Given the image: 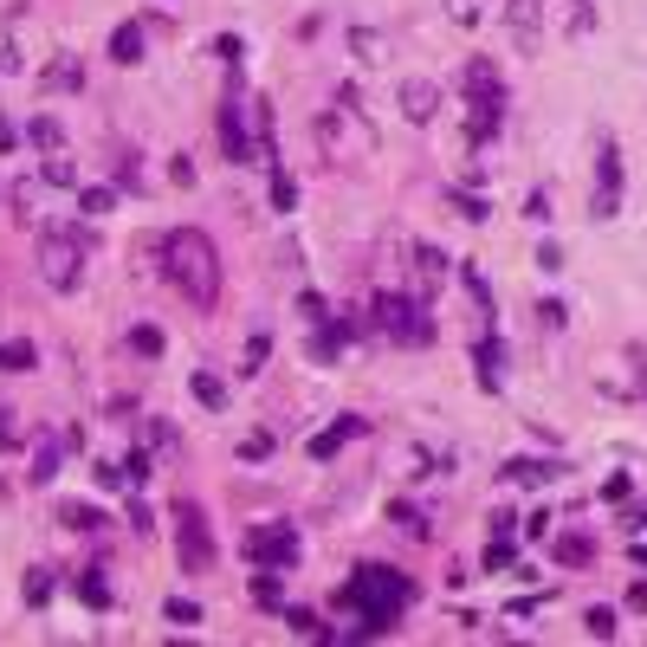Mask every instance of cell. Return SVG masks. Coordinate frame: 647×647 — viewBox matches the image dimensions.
<instances>
[{"mask_svg":"<svg viewBox=\"0 0 647 647\" xmlns=\"http://www.w3.org/2000/svg\"><path fill=\"white\" fill-rule=\"evenodd\" d=\"M188 389H195L201 408H227V382H220L214 369H195V376H188Z\"/></svg>","mask_w":647,"mask_h":647,"instance_id":"23","label":"cell"},{"mask_svg":"<svg viewBox=\"0 0 647 647\" xmlns=\"http://www.w3.org/2000/svg\"><path fill=\"white\" fill-rule=\"evenodd\" d=\"M505 26H512V39L531 52L544 39V0H505Z\"/></svg>","mask_w":647,"mask_h":647,"instance_id":"11","label":"cell"},{"mask_svg":"<svg viewBox=\"0 0 647 647\" xmlns=\"http://www.w3.org/2000/svg\"><path fill=\"white\" fill-rule=\"evenodd\" d=\"M266 356H272V337H266V330H253V337H246V356H240V376H259Z\"/></svg>","mask_w":647,"mask_h":647,"instance_id":"34","label":"cell"},{"mask_svg":"<svg viewBox=\"0 0 647 647\" xmlns=\"http://www.w3.org/2000/svg\"><path fill=\"white\" fill-rule=\"evenodd\" d=\"M59 525L65 531H104V512L98 505H59Z\"/></svg>","mask_w":647,"mask_h":647,"instance_id":"31","label":"cell"},{"mask_svg":"<svg viewBox=\"0 0 647 647\" xmlns=\"http://www.w3.org/2000/svg\"><path fill=\"white\" fill-rule=\"evenodd\" d=\"M162 279L182 292V305L214 311V298H220V253H214L208 233H201V227L162 233Z\"/></svg>","mask_w":647,"mask_h":647,"instance_id":"2","label":"cell"},{"mask_svg":"<svg viewBox=\"0 0 647 647\" xmlns=\"http://www.w3.org/2000/svg\"><path fill=\"white\" fill-rule=\"evenodd\" d=\"M0 156H13V123L0 117Z\"/></svg>","mask_w":647,"mask_h":647,"instance_id":"55","label":"cell"},{"mask_svg":"<svg viewBox=\"0 0 647 647\" xmlns=\"http://www.w3.org/2000/svg\"><path fill=\"white\" fill-rule=\"evenodd\" d=\"M453 20H460V26H473V20H479V7H473V0H453Z\"/></svg>","mask_w":647,"mask_h":647,"instance_id":"53","label":"cell"},{"mask_svg":"<svg viewBox=\"0 0 647 647\" xmlns=\"http://www.w3.org/2000/svg\"><path fill=\"white\" fill-rule=\"evenodd\" d=\"M415 272H421V298H428L434 285L447 279V253H434V246H415Z\"/></svg>","mask_w":647,"mask_h":647,"instance_id":"22","label":"cell"},{"mask_svg":"<svg viewBox=\"0 0 647 647\" xmlns=\"http://www.w3.org/2000/svg\"><path fill=\"white\" fill-rule=\"evenodd\" d=\"M39 279H46L52 292H78V279H85V246H78L72 233H39Z\"/></svg>","mask_w":647,"mask_h":647,"instance_id":"5","label":"cell"},{"mask_svg":"<svg viewBox=\"0 0 647 647\" xmlns=\"http://www.w3.org/2000/svg\"><path fill=\"white\" fill-rule=\"evenodd\" d=\"M369 330H382L389 343H408V350H421V343H434V311H428V298L382 292L376 305H369Z\"/></svg>","mask_w":647,"mask_h":647,"instance_id":"3","label":"cell"},{"mask_svg":"<svg viewBox=\"0 0 647 647\" xmlns=\"http://www.w3.org/2000/svg\"><path fill=\"white\" fill-rule=\"evenodd\" d=\"M78 208H85L91 220H104V214H117V188H78Z\"/></svg>","mask_w":647,"mask_h":647,"instance_id":"35","label":"cell"},{"mask_svg":"<svg viewBox=\"0 0 647 647\" xmlns=\"http://www.w3.org/2000/svg\"><path fill=\"white\" fill-rule=\"evenodd\" d=\"M583 635L589 641H615V609H589L583 615Z\"/></svg>","mask_w":647,"mask_h":647,"instance_id":"39","label":"cell"},{"mask_svg":"<svg viewBox=\"0 0 647 647\" xmlns=\"http://www.w3.org/2000/svg\"><path fill=\"white\" fill-rule=\"evenodd\" d=\"M525 214H531V220H550V195H544V188H538V195L525 201Z\"/></svg>","mask_w":647,"mask_h":647,"instance_id":"52","label":"cell"},{"mask_svg":"<svg viewBox=\"0 0 647 647\" xmlns=\"http://www.w3.org/2000/svg\"><path fill=\"white\" fill-rule=\"evenodd\" d=\"M65 447H72V440H39V453H33V466H26V479H33V486H52V479L65 473Z\"/></svg>","mask_w":647,"mask_h":647,"instance_id":"14","label":"cell"},{"mask_svg":"<svg viewBox=\"0 0 647 647\" xmlns=\"http://www.w3.org/2000/svg\"><path fill=\"white\" fill-rule=\"evenodd\" d=\"M26 143H33V149H46V156H52V149H65L59 117H33V123H26Z\"/></svg>","mask_w":647,"mask_h":647,"instance_id":"28","label":"cell"},{"mask_svg":"<svg viewBox=\"0 0 647 647\" xmlns=\"http://www.w3.org/2000/svg\"><path fill=\"white\" fill-rule=\"evenodd\" d=\"M460 279H466V292H473V298H479V305H492V285H486V272H473V266H466V272H460Z\"/></svg>","mask_w":647,"mask_h":647,"instance_id":"47","label":"cell"},{"mask_svg":"<svg viewBox=\"0 0 647 647\" xmlns=\"http://www.w3.org/2000/svg\"><path fill=\"white\" fill-rule=\"evenodd\" d=\"M395 104H402L408 123H434V117H440V85H428V78H408Z\"/></svg>","mask_w":647,"mask_h":647,"instance_id":"12","label":"cell"},{"mask_svg":"<svg viewBox=\"0 0 647 647\" xmlns=\"http://www.w3.org/2000/svg\"><path fill=\"white\" fill-rule=\"evenodd\" d=\"M389 525H402L408 538H434V531H428V512H421V505H408V499L389 505Z\"/></svg>","mask_w":647,"mask_h":647,"instance_id":"27","label":"cell"},{"mask_svg":"<svg viewBox=\"0 0 647 647\" xmlns=\"http://www.w3.org/2000/svg\"><path fill=\"white\" fill-rule=\"evenodd\" d=\"M240 557L259 563V570H292V563H298V531L285 525V518H279V525H253L240 538Z\"/></svg>","mask_w":647,"mask_h":647,"instance_id":"7","label":"cell"},{"mask_svg":"<svg viewBox=\"0 0 647 647\" xmlns=\"http://www.w3.org/2000/svg\"><path fill=\"white\" fill-rule=\"evenodd\" d=\"M589 26H596V0H563V33L583 39Z\"/></svg>","mask_w":647,"mask_h":647,"instance_id":"30","label":"cell"},{"mask_svg":"<svg viewBox=\"0 0 647 647\" xmlns=\"http://www.w3.org/2000/svg\"><path fill=\"white\" fill-rule=\"evenodd\" d=\"M253 602H259V609H279V602H285L279 570H259V576H253Z\"/></svg>","mask_w":647,"mask_h":647,"instance_id":"36","label":"cell"},{"mask_svg":"<svg viewBox=\"0 0 647 647\" xmlns=\"http://www.w3.org/2000/svg\"><path fill=\"white\" fill-rule=\"evenodd\" d=\"M350 52H356V65H382L389 59V39L376 26H350Z\"/></svg>","mask_w":647,"mask_h":647,"instance_id":"17","label":"cell"},{"mask_svg":"<svg viewBox=\"0 0 647 647\" xmlns=\"http://www.w3.org/2000/svg\"><path fill=\"white\" fill-rule=\"evenodd\" d=\"M557 473L563 466H550V460H505V479H512V486H550Z\"/></svg>","mask_w":647,"mask_h":647,"instance_id":"18","label":"cell"},{"mask_svg":"<svg viewBox=\"0 0 647 647\" xmlns=\"http://www.w3.org/2000/svg\"><path fill=\"white\" fill-rule=\"evenodd\" d=\"M538 324H544V330H563V324H570V305H557V298H544V305H538Z\"/></svg>","mask_w":647,"mask_h":647,"instance_id":"42","label":"cell"},{"mask_svg":"<svg viewBox=\"0 0 647 647\" xmlns=\"http://www.w3.org/2000/svg\"><path fill=\"white\" fill-rule=\"evenodd\" d=\"M628 609H647V576H641L635 589H628Z\"/></svg>","mask_w":647,"mask_h":647,"instance_id":"54","label":"cell"},{"mask_svg":"<svg viewBox=\"0 0 647 647\" xmlns=\"http://www.w3.org/2000/svg\"><path fill=\"white\" fill-rule=\"evenodd\" d=\"M525 538H550V512H531L525 518Z\"/></svg>","mask_w":647,"mask_h":647,"instance_id":"51","label":"cell"},{"mask_svg":"<svg viewBox=\"0 0 647 647\" xmlns=\"http://www.w3.org/2000/svg\"><path fill=\"white\" fill-rule=\"evenodd\" d=\"M117 182H143V162H136V149H123V156H117Z\"/></svg>","mask_w":647,"mask_h":647,"instance_id":"44","label":"cell"},{"mask_svg":"<svg viewBox=\"0 0 647 647\" xmlns=\"http://www.w3.org/2000/svg\"><path fill=\"white\" fill-rule=\"evenodd\" d=\"M272 208H279V214H292V208H298V182H292L285 169H272Z\"/></svg>","mask_w":647,"mask_h":647,"instance_id":"38","label":"cell"},{"mask_svg":"<svg viewBox=\"0 0 647 647\" xmlns=\"http://www.w3.org/2000/svg\"><path fill=\"white\" fill-rule=\"evenodd\" d=\"M343 343H350V324H318V337H311V356H318V363H337L343 356Z\"/></svg>","mask_w":647,"mask_h":647,"instance_id":"19","label":"cell"},{"mask_svg":"<svg viewBox=\"0 0 647 647\" xmlns=\"http://www.w3.org/2000/svg\"><path fill=\"white\" fill-rule=\"evenodd\" d=\"M39 350L33 343H0V376H20V369H33Z\"/></svg>","mask_w":647,"mask_h":647,"instance_id":"33","label":"cell"},{"mask_svg":"<svg viewBox=\"0 0 647 647\" xmlns=\"http://www.w3.org/2000/svg\"><path fill=\"white\" fill-rule=\"evenodd\" d=\"M550 557H557L563 570H583V563L596 557V544H589V538H576V531H570V538H557V544H550Z\"/></svg>","mask_w":647,"mask_h":647,"instance_id":"26","label":"cell"},{"mask_svg":"<svg viewBox=\"0 0 647 647\" xmlns=\"http://www.w3.org/2000/svg\"><path fill=\"white\" fill-rule=\"evenodd\" d=\"M369 428V421L363 415H343L337 421V428H324V434H311V460H337V453H343V440H356V434H363Z\"/></svg>","mask_w":647,"mask_h":647,"instance_id":"13","label":"cell"},{"mask_svg":"<svg viewBox=\"0 0 647 647\" xmlns=\"http://www.w3.org/2000/svg\"><path fill=\"white\" fill-rule=\"evenodd\" d=\"M589 214L596 220H615L622 214V149L602 136V149H596V195H589Z\"/></svg>","mask_w":647,"mask_h":647,"instance_id":"8","label":"cell"},{"mask_svg":"<svg viewBox=\"0 0 647 647\" xmlns=\"http://www.w3.org/2000/svg\"><path fill=\"white\" fill-rule=\"evenodd\" d=\"M512 563H518V544H512V531H492V538H486V570L499 576V570H512Z\"/></svg>","mask_w":647,"mask_h":647,"instance_id":"29","label":"cell"},{"mask_svg":"<svg viewBox=\"0 0 647 647\" xmlns=\"http://www.w3.org/2000/svg\"><path fill=\"white\" fill-rule=\"evenodd\" d=\"M52 589H59V583H52V570H46V563H39V570H26V583H20V596H26V602H33V609H46V602H52Z\"/></svg>","mask_w":647,"mask_h":647,"instance_id":"32","label":"cell"},{"mask_svg":"<svg viewBox=\"0 0 647 647\" xmlns=\"http://www.w3.org/2000/svg\"><path fill=\"white\" fill-rule=\"evenodd\" d=\"M447 201H453V208H460L466 220H492V201L473 195V188H447Z\"/></svg>","mask_w":647,"mask_h":647,"instance_id":"37","label":"cell"},{"mask_svg":"<svg viewBox=\"0 0 647 647\" xmlns=\"http://www.w3.org/2000/svg\"><path fill=\"white\" fill-rule=\"evenodd\" d=\"M486 91H505V78L492 72V59H466V98H486Z\"/></svg>","mask_w":647,"mask_h":647,"instance_id":"21","label":"cell"},{"mask_svg":"<svg viewBox=\"0 0 647 647\" xmlns=\"http://www.w3.org/2000/svg\"><path fill=\"white\" fill-rule=\"evenodd\" d=\"M220 149H227V162H259V130H253V98H246L240 85L227 91V104H220Z\"/></svg>","mask_w":647,"mask_h":647,"instance_id":"6","label":"cell"},{"mask_svg":"<svg viewBox=\"0 0 647 647\" xmlns=\"http://www.w3.org/2000/svg\"><path fill=\"white\" fill-rule=\"evenodd\" d=\"M473 363H479V389L499 395V389H505V343H499V337H486V343L473 350Z\"/></svg>","mask_w":647,"mask_h":647,"instance_id":"15","label":"cell"},{"mask_svg":"<svg viewBox=\"0 0 647 647\" xmlns=\"http://www.w3.org/2000/svg\"><path fill=\"white\" fill-rule=\"evenodd\" d=\"M298 311H305V324H324V318H330V305H324L318 292H305V298H298Z\"/></svg>","mask_w":647,"mask_h":647,"instance_id":"46","label":"cell"},{"mask_svg":"<svg viewBox=\"0 0 647 647\" xmlns=\"http://www.w3.org/2000/svg\"><path fill=\"white\" fill-rule=\"evenodd\" d=\"M130 350H136V356H162V330H156V324H136V330H130Z\"/></svg>","mask_w":647,"mask_h":647,"instance_id":"41","label":"cell"},{"mask_svg":"<svg viewBox=\"0 0 647 647\" xmlns=\"http://www.w3.org/2000/svg\"><path fill=\"white\" fill-rule=\"evenodd\" d=\"M408 602H415V583H408L402 570H389V563H356V570L343 576V589H337V609L356 615V635L350 641L389 635V628L408 615Z\"/></svg>","mask_w":647,"mask_h":647,"instance_id":"1","label":"cell"},{"mask_svg":"<svg viewBox=\"0 0 647 647\" xmlns=\"http://www.w3.org/2000/svg\"><path fill=\"white\" fill-rule=\"evenodd\" d=\"M505 123V91H486V98H466V149H486Z\"/></svg>","mask_w":647,"mask_h":647,"instance_id":"9","label":"cell"},{"mask_svg":"<svg viewBox=\"0 0 647 647\" xmlns=\"http://www.w3.org/2000/svg\"><path fill=\"white\" fill-rule=\"evenodd\" d=\"M266 453H272V440H266V434H253V440H240V460H266Z\"/></svg>","mask_w":647,"mask_h":647,"instance_id":"48","label":"cell"},{"mask_svg":"<svg viewBox=\"0 0 647 647\" xmlns=\"http://www.w3.org/2000/svg\"><path fill=\"white\" fill-rule=\"evenodd\" d=\"M110 59L117 65H143V26L136 20H123L117 33H110Z\"/></svg>","mask_w":647,"mask_h":647,"instance_id":"16","label":"cell"},{"mask_svg":"<svg viewBox=\"0 0 647 647\" xmlns=\"http://www.w3.org/2000/svg\"><path fill=\"white\" fill-rule=\"evenodd\" d=\"M240 52H246V46H240V33H220V39H214V59H227V65H240Z\"/></svg>","mask_w":647,"mask_h":647,"instance_id":"45","label":"cell"},{"mask_svg":"<svg viewBox=\"0 0 647 647\" xmlns=\"http://www.w3.org/2000/svg\"><path fill=\"white\" fill-rule=\"evenodd\" d=\"M78 602H85V609H110V583H104V570L98 563H91V570H78Z\"/></svg>","mask_w":647,"mask_h":647,"instance_id":"20","label":"cell"},{"mask_svg":"<svg viewBox=\"0 0 647 647\" xmlns=\"http://www.w3.org/2000/svg\"><path fill=\"white\" fill-rule=\"evenodd\" d=\"M0 453H20V421H13V408H0Z\"/></svg>","mask_w":647,"mask_h":647,"instance_id":"43","label":"cell"},{"mask_svg":"<svg viewBox=\"0 0 647 647\" xmlns=\"http://www.w3.org/2000/svg\"><path fill=\"white\" fill-rule=\"evenodd\" d=\"M175 557H182V570L188 576H208L214 570V525H208V512H201L195 499H182L175 505Z\"/></svg>","mask_w":647,"mask_h":647,"instance_id":"4","label":"cell"},{"mask_svg":"<svg viewBox=\"0 0 647 647\" xmlns=\"http://www.w3.org/2000/svg\"><path fill=\"white\" fill-rule=\"evenodd\" d=\"M39 91H46V98L85 91V65H78V52H52V59H46V72H39Z\"/></svg>","mask_w":647,"mask_h":647,"instance_id":"10","label":"cell"},{"mask_svg":"<svg viewBox=\"0 0 647 647\" xmlns=\"http://www.w3.org/2000/svg\"><path fill=\"white\" fill-rule=\"evenodd\" d=\"M39 175H46L52 188H72V195H78V188H85V182H78V162L65 156V149H52V156H46V169H39Z\"/></svg>","mask_w":647,"mask_h":647,"instance_id":"25","label":"cell"},{"mask_svg":"<svg viewBox=\"0 0 647 647\" xmlns=\"http://www.w3.org/2000/svg\"><path fill=\"white\" fill-rule=\"evenodd\" d=\"M123 473H130V486H143V479H149V453H130V460H123Z\"/></svg>","mask_w":647,"mask_h":647,"instance_id":"49","label":"cell"},{"mask_svg":"<svg viewBox=\"0 0 647 647\" xmlns=\"http://www.w3.org/2000/svg\"><path fill=\"white\" fill-rule=\"evenodd\" d=\"M285 628H292L298 641H337V628H324L311 609H285Z\"/></svg>","mask_w":647,"mask_h":647,"instance_id":"24","label":"cell"},{"mask_svg":"<svg viewBox=\"0 0 647 647\" xmlns=\"http://www.w3.org/2000/svg\"><path fill=\"white\" fill-rule=\"evenodd\" d=\"M162 622H175V628H201V602H182V596H175L169 609H162Z\"/></svg>","mask_w":647,"mask_h":647,"instance_id":"40","label":"cell"},{"mask_svg":"<svg viewBox=\"0 0 647 647\" xmlns=\"http://www.w3.org/2000/svg\"><path fill=\"white\" fill-rule=\"evenodd\" d=\"M538 266H544V272H557V266H563V246H550V240H544V246H538Z\"/></svg>","mask_w":647,"mask_h":647,"instance_id":"50","label":"cell"}]
</instances>
